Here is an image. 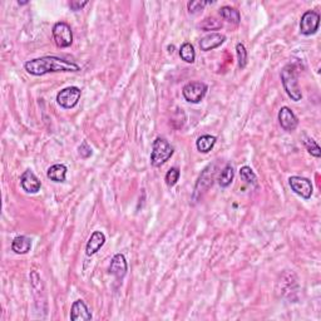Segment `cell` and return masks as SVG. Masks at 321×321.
Listing matches in <instances>:
<instances>
[{
	"label": "cell",
	"mask_w": 321,
	"mask_h": 321,
	"mask_svg": "<svg viewBox=\"0 0 321 321\" xmlns=\"http://www.w3.org/2000/svg\"><path fill=\"white\" fill-rule=\"evenodd\" d=\"M26 70L32 76H44L48 73H56V72H78L81 70L78 64L69 62L58 57L46 56L42 58L32 59L24 64Z\"/></svg>",
	"instance_id": "1"
},
{
	"label": "cell",
	"mask_w": 321,
	"mask_h": 321,
	"mask_svg": "<svg viewBox=\"0 0 321 321\" xmlns=\"http://www.w3.org/2000/svg\"><path fill=\"white\" fill-rule=\"evenodd\" d=\"M281 81H282V86H284L285 90H286L287 95H289L292 101H295V102L301 101V98H303V93H301L300 87H299V81H298V77H296L295 67H293V65L289 64L282 69Z\"/></svg>",
	"instance_id": "2"
},
{
	"label": "cell",
	"mask_w": 321,
	"mask_h": 321,
	"mask_svg": "<svg viewBox=\"0 0 321 321\" xmlns=\"http://www.w3.org/2000/svg\"><path fill=\"white\" fill-rule=\"evenodd\" d=\"M175 150L168 141H166L162 137L155 139L152 146V153H151V163L155 167H160L166 163L174 155Z\"/></svg>",
	"instance_id": "3"
},
{
	"label": "cell",
	"mask_w": 321,
	"mask_h": 321,
	"mask_svg": "<svg viewBox=\"0 0 321 321\" xmlns=\"http://www.w3.org/2000/svg\"><path fill=\"white\" fill-rule=\"evenodd\" d=\"M216 175V166L215 164H208L207 167L202 171V174L200 175L199 181H197L196 186H194V192L192 200L194 202L200 201V200L204 197V194L207 192L208 188L213 185V180H215Z\"/></svg>",
	"instance_id": "4"
},
{
	"label": "cell",
	"mask_w": 321,
	"mask_h": 321,
	"mask_svg": "<svg viewBox=\"0 0 321 321\" xmlns=\"http://www.w3.org/2000/svg\"><path fill=\"white\" fill-rule=\"evenodd\" d=\"M52 33H53V39L54 43L57 44V46H59V48H68V46L72 45L73 32L72 28L67 23L59 21V23L54 24Z\"/></svg>",
	"instance_id": "5"
},
{
	"label": "cell",
	"mask_w": 321,
	"mask_h": 321,
	"mask_svg": "<svg viewBox=\"0 0 321 321\" xmlns=\"http://www.w3.org/2000/svg\"><path fill=\"white\" fill-rule=\"evenodd\" d=\"M207 89V86L202 82H191V83H187L183 87L182 94L187 102L196 104L204 100Z\"/></svg>",
	"instance_id": "6"
},
{
	"label": "cell",
	"mask_w": 321,
	"mask_h": 321,
	"mask_svg": "<svg viewBox=\"0 0 321 321\" xmlns=\"http://www.w3.org/2000/svg\"><path fill=\"white\" fill-rule=\"evenodd\" d=\"M81 95L82 90L78 87H67L57 94V102L63 108L70 109L78 104Z\"/></svg>",
	"instance_id": "7"
},
{
	"label": "cell",
	"mask_w": 321,
	"mask_h": 321,
	"mask_svg": "<svg viewBox=\"0 0 321 321\" xmlns=\"http://www.w3.org/2000/svg\"><path fill=\"white\" fill-rule=\"evenodd\" d=\"M289 185L298 196L303 197L304 200L311 199L312 183L310 180L305 177H300V176H292L289 178Z\"/></svg>",
	"instance_id": "8"
},
{
	"label": "cell",
	"mask_w": 321,
	"mask_h": 321,
	"mask_svg": "<svg viewBox=\"0 0 321 321\" xmlns=\"http://www.w3.org/2000/svg\"><path fill=\"white\" fill-rule=\"evenodd\" d=\"M320 26V14L314 10H307L301 16L300 32L304 35H312L317 32Z\"/></svg>",
	"instance_id": "9"
},
{
	"label": "cell",
	"mask_w": 321,
	"mask_h": 321,
	"mask_svg": "<svg viewBox=\"0 0 321 321\" xmlns=\"http://www.w3.org/2000/svg\"><path fill=\"white\" fill-rule=\"evenodd\" d=\"M279 122L280 126L284 128L285 131L292 132L298 128L299 120L295 113L289 108V107H282L279 111Z\"/></svg>",
	"instance_id": "10"
},
{
	"label": "cell",
	"mask_w": 321,
	"mask_h": 321,
	"mask_svg": "<svg viewBox=\"0 0 321 321\" xmlns=\"http://www.w3.org/2000/svg\"><path fill=\"white\" fill-rule=\"evenodd\" d=\"M20 185L21 188L24 191L28 192V193H37L38 191L42 187V182L39 181V178L33 174L30 169H27L20 177Z\"/></svg>",
	"instance_id": "11"
},
{
	"label": "cell",
	"mask_w": 321,
	"mask_h": 321,
	"mask_svg": "<svg viewBox=\"0 0 321 321\" xmlns=\"http://www.w3.org/2000/svg\"><path fill=\"white\" fill-rule=\"evenodd\" d=\"M128 271V265L126 261L125 255L117 254L112 259L111 265H109V273L114 275L118 280H122L126 276Z\"/></svg>",
	"instance_id": "12"
},
{
	"label": "cell",
	"mask_w": 321,
	"mask_h": 321,
	"mask_svg": "<svg viewBox=\"0 0 321 321\" xmlns=\"http://www.w3.org/2000/svg\"><path fill=\"white\" fill-rule=\"evenodd\" d=\"M70 320L73 321H88L92 320V314L83 300L74 301L70 310Z\"/></svg>",
	"instance_id": "13"
},
{
	"label": "cell",
	"mask_w": 321,
	"mask_h": 321,
	"mask_svg": "<svg viewBox=\"0 0 321 321\" xmlns=\"http://www.w3.org/2000/svg\"><path fill=\"white\" fill-rule=\"evenodd\" d=\"M104 243H106V236H104L103 232L101 231L93 232L86 246L87 256H93V255L97 254V252L103 248Z\"/></svg>",
	"instance_id": "14"
},
{
	"label": "cell",
	"mask_w": 321,
	"mask_h": 321,
	"mask_svg": "<svg viewBox=\"0 0 321 321\" xmlns=\"http://www.w3.org/2000/svg\"><path fill=\"white\" fill-rule=\"evenodd\" d=\"M225 40H226V37H225L224 34H219V33H211V34H207L206 37H204L200 40V48L204 52L212 51V49L221 45Z\"/></svg>",
	"instance_id": "15"
},
{
	"label": "cell",
	"mask_w": 321,
	"mask_h": 321,
	"mask_svg": "<svg viewBox=\"0 0 321 321\" xmlns=\"http://www.w3.org/2000/svg\"><path fill=\"white\" fill-rule=\"evenodd\" d=\"M32 248V240L27 236H16L12 242V250L18 255L28 254Z\"/></svg>",
	"instance_id": "16"
},
{
	"label": "cell",
	"mask_w": 321,
	"mask_h": 321,
	"mask_svg": "<svg viewBox=\"0 0 321 321\" xmlns=\"http://www.w3.org/2000/svg\"><path fill=\"white\" fill-rule=\"evenodd\" d=\"M67 167L64 164H53L52 167H49L48 169V178L53 182H64L65 176H67Z\"/></svg>",
	"instance_id": "17"
},
{
	"label": "cell",
	"mask_w": 321,
	"mask_h": 321,
	"mask_svg": "<svg viewBox=\"0 0 321 321\" xmlns=\"http://www.w3.org/2000/svg\"><path fill=\"white\" fill-rule=\"evenodd\" d=\"M216 137L215 136H210V134H205V136H201L199 139L196 141V147L200 152L202 153H208L216 144Z\"/></svg>",
	"instance_id": "18"
},
{
	"label": "cell",
	"mask_w": 321,
	"mask_h": 321,
	"mask_svg": "<svg viewBox=\"0 0 321 321\" xmlns=\"http://www.w3.org/2000/svg\"><path fill=\"white\" fill-rule=\"evenodd\" d=\"M219 14H221V16L225 20L229 21V23L238 24L241 21L240 12H238L237 9H235V8L231 7L221 8V9H219Z\"/></svg>",
	"instance_id": "19"
},
{
	"label": "cell",
	"mask_w": 321,
	"mask_h": 321,
	"mask_svg": "<svg viewBox=\"0 0 321 321\" xmlns=\"http://www.w3.org/2000/svg\"><path fill=\"white\" fill-rule=\"evenodd\" d=\"M234 177H235L234 167H232L231 164H227V166L222 169L221 175H219L218 185L224 188L229 187L232 183V181H234Z\"/></svg>",
	"instance_id": "20"
},
{
	"label": "cell",
	"mask_w": 321,
	"mask_h": 321,
	"mask_svg": "<svg viewBox=\"0 0 321 321\" xmlns=\"http://www.w3.org/2000/svg\"><path fill=\"white\" fill-rule=\"evenodd\" d=\"M180 57L186 63H193L194 59H196V53H194L193 45L190 43L182 44L180 49Z\"/></svg>",
	"instance_id": "21"
},
{
	"label": "cell",
	"mask_w": 321,
	"mask_h": 321,
	"mask_svg": "<svg viewBox=\"0 0 321 321\" xmlns=\"http://www.w3.org/2000/svg\"><path fill=\"white\" fill-rule=\"evenodd\" d=\"M240 176H241V178H242V181H245V182L249 183V185L257 186V177H256V175H255V172L251 169V167H249V166L241 167Z\"/></svg>",
	"instance_id": "22"
},
{
	"label": "cell",
	"mask_w": 321,
	"mask_h": 321,
	"mask_svg": "<svg viewBox=\"0 0 321 321\" xmlns=\"http://www.w3.org/2000/svg\"><path fill=\"white\" fill-rule=\"evenodd\" d=\"M200 28L205 32H210V30H218L222 28V21L217 20L216 18H206L201 24Z\"/></svg>",
	"instance_id": "23"
},
{
	"label": "cell",
	"mask_w": 321,
	"mask_h": 321,
	"mask_svg": "<svg viewBox=\"0 0 321 321\" xmlns=\"http://www.w3.org/2000/svg\"><path fill=\"white\" fill-rule=\"evenodd\" d=\"M236 52H237L238 65H240L241 69H243L246 67V64H248V51H246L245 45L242 43H238L236 45Z\"/></svg>",
	"instance_id": "24"
},
{
	"label": "cell",
	"mask_w": 321,
	"mask_h": 321,
	"mask_svg": "<svg viewBox=\"0 0 321 321\" xmlns=\"http://www.w3.org/2000/svg\"><path fill=\"white\" fill-rule=\"evenodd\" d=\"M304 143H305L307 152H309L310 155L314 156V157H316V158L321 157V150H320V147L317 146V143L314 141V139L306 138L305 141H304Z\"/></svg>",
	"instance_id": "25"
},
{
	"label": "cell",
	"mask_w": 321,
	"mask_h": 321,
	"mask_svg": "<svg viewBox=\"0 0 321 321\" xmlns=\"http://www.w3.org/2000/svg\"><path fill=\"white\" fill-rule=\"evenodd\" d=\"M178 180H180V169L176 168V167L169 169L166 174V183L168 187H174L176 183L178 182Z\"/></svg>",
	"instance_id": "26"
},
{
	"label": "cell",
	"mask_w": 321,
	"mask_h": 321,
	"mask_svg": "<svg viewBox=\"0 0 321 321\" xmlns=\"http://www.w3.org/2000/svg\"><path fill=\"white\" fill-rule=\"evenodd\" d=\"M207 4H211V3L210 2H200V0H192V2H190L187 4L188 12H190L191 14H197V13L202 12V10H204V8Z\"/></svg>",
	"instance_id": "27"
},
{
	"label": "cell",
	"mask_w": 321,
	"mask_h": 321,
	"mask_svg": "<svg viewBox=\"0 0 321 321\" xmlns=\"http://www.w3.org/2000/svg\"><path fill=\"white\" fill-rule=\"evenodd\" d=\"M92 153H93L92 152V148L88 146V143H87L86 141H84L83 143H82L81 146H79V155H81L83 158L90 157V156H92Z\"/></svg>",
	"instance_id": "28"
},
{
	"label": "cell",
	"mask_w": 321,
	"mask_h": 321,
	"mask_svg": "<svg viewBox=\"0 0 321 321\" xmlns=\"http://www.w3.org/2000/svg\"><path fill=\"white\" fill-rule=\"evenodd\" d=\"M87 4H88L87 0H84V2H79V0H72V2L69 3V8L73 10V12H78V10H81L82 8L86 7Z\"/></svg>",
	"instance_id": "29"
},
{
	"label": "cell",
	"mask_w": 321,
	"mask_h": 321,
	"mask_svg": "<svg viewBox=\"0 0 321 321\" xmlns=\"http://www.w3.org/2000/svg\"><path fill=\"white\" fill-rule=\"evenodd\" d=\"M18 4L19 5H26V4H28V2H18Z\"/></svg>",
	"instance_id": "30"
}]
</instances>
